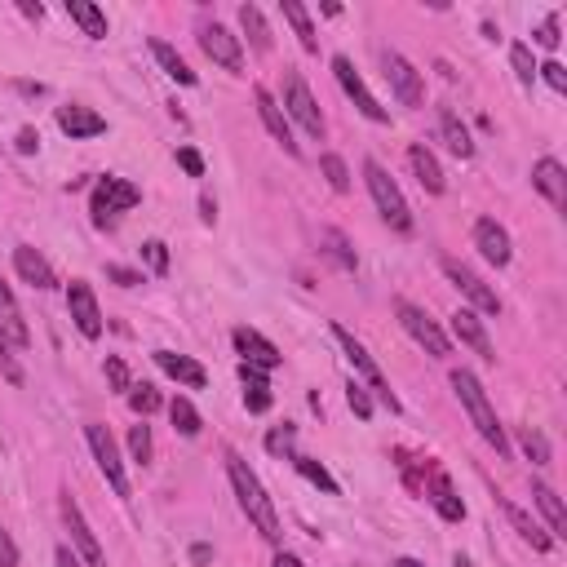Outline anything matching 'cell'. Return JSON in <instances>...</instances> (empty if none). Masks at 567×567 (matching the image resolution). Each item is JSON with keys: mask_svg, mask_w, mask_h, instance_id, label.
Here are the masks:
<instances>
[{"mask_svg": "<svg viewBox=\"0 0 567 567\" xmlns=\"http://www.w3.org/2000/svg\"><path fill=\"white\" fill-rule=\"evenodd\" d=\"M226 474H231V488H235V497H240V510L249 514V523H253V528L262 532L271 545H280V541H284L280 514H275V501L266 497L262 479H257V474L249 470V461L235 457V452H226Z\"/></svg>", "mask_w": 567, "mask_h": 567, "instance_id": "6da1fadb", "label": "cell"}, {"mask_svg": "<svg viewBox=\"0 0 567 567\" xmlns=\"http://www.w3.org/2000/svg\"><path fill=\"white\" fill-rule=\"evenodd\" d=\"M452 390H457L461 408L470 412L474 430L497 448V457H505V452H510V439H505V426L497 421V412H492V399H488V390H483V381L474 377L470 368H452Z\"/></svg>", "mask_w": 567, "mask_h": 567, "instance_id": "7a4b0ae2", "label": "cell"}, {"mask_svg": "<svg viewBox=\"0 0 567 567\" xmlns=\"http://www.w3.org/2000/svg\"><path fill=\"white\" fill-rule=\"evenodd\" d=\"M364 182H368V191H373V204H377L381 218H386V226H395V231L408 235L412 231V209H408L404 191L395 187V178H390L377 160H364Z\"/></svg>", "mask_w": 567, "mask_h": 567, "instance_id": "3957f363", "label": "cell"}, {"mask_svg": "<svg viewBox=\"0 0 567 567\" xmlns=\"http://www.w3.org/2000/svg\"><path fill=\"white\" fill-rule=\"evenodd\" d=\"M142 200V191L133 187V182H125V178H98V187H94V195H89V213H94V222L98 226H111L120 218V213H129L133 204Z\"/></svg>", "mask_w": 567, "mask_h": 567, "instance_id": "277c9868", "label": "cell"}, {"mask_svg": "<svg viewBox=\"0 0 567 567\" xmlns=\"http://www.w3.org/2000/svg\"><path fill=\"white\" fill-rule=\"evenodd\" d=\"M85 439H89V452H94L102 479L111 483V492H116V497H129V474H125V461H120V448H116V439H111V430L98 426V421H89Z\"/></svg>", "mask_w": 567, "mask_h": 567, "instance_id": "5b68a950", "label": "cell"}, {"mask_svg": "<svg viewBox=\"0 0 567 567\" xmlns=\"http://www.w3.org/2000/svg\"><path fill=\"white\" fill-rule=\"evenodd\" d=\"M395 315H399V324L408 328V337L417 346H426V355H435V359H448L452 355V342H448V333H443V328L435 324V319H430L426 311H421L417 302H404V297H399L395 302Z\"/></svg>", "mask_w": 567, "mask_h": 567, "instance_id": "8992f818", "label": "cell"}, {"mask_svg": "<svg viewBox=\"0 0 567 567\" xmlns=\"http://www.w3.org/2000/svg\"><path fill=\"white\" fill-rule=\"evenodd\" d=\"M439 266H443V275H448V280H452V288L470 297V311H474V315H501V297L492 293V288L483 284V280L470 271L466 262H457V257H443Z\"/></svg>", "mask_w": 567, "mask_h": 567, "instance_id": "52a82bcc", "label": "cell"}, {"mask_svg": "<svg viewBox=\"0 0 567 567\" xmlns=\"http://www.w3.org/2000/svg\"><path fill=\"white\" fill-rule=\"evenodd\" d=\"M284 116L297 120V125L311 133L315 142H324V116H319L311 89H306V80L297 76V71H288V76H284Z\"/></svg>", "mask_w": 567, "mask_h": 567, "instance_id": "ba28073f", "label": "cell"}, {"mask_svg": "<svg viewBox=\"0 0 567 567\" xmlns=\"http://www.w3.org/2000/svg\"><path fill=\"white\" fill-rule=\"evenodd\" d=\"M333 337H337V346L346 350V359H350V364H355V373L368 381V390H373V395L381 399V404H390V412H399V399L390 395V386H386V377H381V368L373 364V355H368V350L359 346V342H355V337L346 333L342 324H333Z\"/></svg>", "mask_w": 567, "mask_h": 567, "instance_id": "9c48e42d", "label": "cell"}, {"mask_svg": "<svg viewBox=\"0 0 567 567\" xmlns=\"http://www.w3.org/2000/svg\"><path fill=\"white\" fill-rule=\"evenodd\" d=\"M333 76H337V85H342V94H346V98L359 107V116H368V120H373V125H386V120H390V111L381 107V102H377L373 94H368V85H364V80H359V71H355V63H350L346 54H337V58H333Z\"/></svg>", "mask_w": 567, "mask_h": 567, "instance_id": "30bf717a", "label": "cell"}, {"mask_svg": "<svg viewBox=\"0 0 567 567\" xmlns=\"http://www.w3.org/2000/svg\"><path fill=\"white\" fill-rule=\"evenodd\" d=\"M200 49H204V54H209L218 67L235 71V76L244 71V49H240V36H231L222 23H204V27H200Z\"/></svg>", "mask_w": 567, "mask_h": 567, "instance_id": "8fae6325", "label": "cell"}, {"mask_svg": "<svg viewBox=\"0 0 567 567\" xmlns=\"http://www.w3.org/2000/svg\"><path fill=\"white\" fill-rule=\"evenodd\" d=\"M63 523H67V532H71V545L80 550V559H85L89 567H107V554H102L98 536H94V528L85 523L80 505L71 501V492H63Z\"/></svg>", "mask_w": 567, "mask_h": 567, "instance_id": "7c38bea8", "label": "cell"}, {"mask_svg": "<svg viewBox=\"0 0 567 567\" xmlns=\"http://www.w3.org/2000/svg\"><path fill=\"white\" fill-rule=\"evenodd\" d=\"M67 311H71V319H76L80 337L98 342V337H102V311H98L94 288H89L85 280H71V288H67Z\"/></svg>", "mask_w": 567, "mask_h": 567, "instance_id": "4fadbf2b", "label": "cell"}, {"mask_svg": "<svg viewBox=\"0 0 567 567\" xmlns=\"http://www.w3.org/2000/svg\"><path fill=\"white\" fill-rule=\"evenodd\" d=\"M381 67H386L390 89L399 94V102H404V107H421V102H426V85H421V71L412 67L404 54H386V58H381Z\"/></svg>", "mask_w": 567, "mask_h": 567, "instance_id": "5bb4252c", "label": "cell"}, {"mask_svg": "<svg viewBox=\"0 0 567 567\" xmlns=\"http://www.w3.org/2000/svg\"><path fill=\"white\" fill-rule=\"evenodd\" d=\"M253 102H257V116H262V125H266V133H271L275 142L288 151V156H297V142H293V125H288V116H284V107L275 102V94L271 89H262L257 85L253 89Z\"/></svg>", "mask_w": 567, "mask_h": 567, "instance_id": "9a60e30c", "label": "cell"}, {"mask_svg": "<svg viewBox=\"0 0 567 567\" xmlns=\"http://www.w3.org/2000/svg\"><path fill=\"white\" fill-rule=\"evenodd\" d=\"M532 187L554 204V209H567V169L554 156H541L532 164Z\"/></svg>", "mask_w": 567, "mask_h": 567, "instance_id": "2e32d148", "label": "cell"}, {"mask_svg": "<svg viewBox=\"0 0 567 567\" xmlns=\"http://www.w3.org/2000/svg\"><path fill=\"white\" fill-rule=\"evenodd\" d=\"M474 249H479L483 257H488L492 266H505L510 262V231H505L501 222H492V218H479L474 222Z\"/></svg>", "mask_w": 567, "mask_h": 567, "instance_id": "e0dca14e", "label": "cell"}, {"mask_svg": "<svg viewBox=\"0 0 567 567\" xmlns=\"http://www.w3.org/2000/svg\"><path fill=\"white\" fill-rule=\"evenodd\" d=\"M231 342L244 355V364H257V368H266V373H271V368H280V350H275V342H266L257 328H235Z\"/></svg>", "mask_w": 567, "mask_h": 567, "instance_id": "ac0fdd59", "label": "cell"}, {"mask_svg": "<svg viewBox=\"0 0 567 567\" xmlns=\"http://www.w3.org/2000/svg\"><path fill=\"white\" fill-rule=\"evenodd\" d=\"M58 129L67 133V138H98V133H107V120L98 116V111L89 107H58Z\"/></svg>", "mask_w": 567, "mask_h": 567, "instance_id": "d6986e66", "label": "cell"}, {"mask_svg": "<svg viewBox=\"0 0 567 567\" xmlns=\"http://www.w3.org/2000/svg\"><path fill=\"white\" fill-rule=\"evenodd\" d=\"M408 169H412V178H417L430 195H443V187H448V178H443L439 160L426 151V142H412V147H408Z\"/></svg>", "mask_w": 567, "mask_h": 567, "instance_id": "ffe728a7", "label": "cell"}, {"mask_svg": "<svg viewBox=\"0 0 567 567\" xmlns=\"http://www.w3.org/2000/svg\"><path fill=\"white\" fill-rule=\"evenodd\" d=\"M14 271L23 275V280L32 284V288H54V284H58L54 266H49L45 257L32 249V244H18V249H14Z\"/></svg>", "mask_w": 567, "mask_h": 567, "instance_id": "44dd1931", "label": "cell"}, {"mask_svg": "<svg viewBox=\"0 0 567 567\" xmlns=\"http://www.w3.org/2000/svg\"><path fill=\"white\" fill-rule=\"evenodd\" d=\"M0 337H5L9 346H27L32 342V333H27V319L18 311L14 293H9V284L0 280Z\"/></svg>", "mask_w": 567, "mask_h": 567, "instance_id": "7402d4cb", "label": "cell"}, {"mask_svg": "<svg viewBox=\"0 0 567 567\" xmlns=\"http://www.w3.org/2000/svg\"><path fill=\"white\" fill-rule=\"evenodd\" d=\"M426 497H430V505L439 510V519H448V523H461V519H466V505H461V497L452 492V483H448V474H443V470L430 474Z\"/></svg>", "mask_w": 567, "mask_h": 567, "instance_id": "603a6c76", "label": "cell"}, {"mask_svg": "<svg viewBox=\"0 0 567 567\" xmlns=\"http://www.w3.org/2000/svg\"><path fill=\"white\" fill-rule=\"evenodd\" d=\"M532 501L545 514V523H550V541H567V510H563L559 492L550 483H532Z\"/></svg>", "mask_w": 567, "mask_h": 567, "instance_id": "cb8c5ba5", "label": "cell"}, {"mask_svg": "<svg viewBox=\"0 0 567 567\" xmlns=\"http://www.w3.org/2000/svg\"><path fill=\"white\" fill-rule=\"evenodd\" d=\"M156 364L169 373L173 381H182L187 390H204V381H209V373H204L195 359H187V355H173V350H156Z\"/></svg>", "mask_w": 567, "mask_h": 567, "instance_id": "d4e9b609", "label": "cell"}, {"mask_svg": "<svg viewBox=\"0 0 567 567\" xmlns=\"http://www.w3.org/2000/svg\"><path fill=\"white\" fill-rule=\"evenodd\" d=\"M452 333L466 342L474 355H483V359H497V350H492V342H488V333H483V319L474 315V311H457L452 315Z\"/></svg>", "mask_w": 567, "mask_h": 567, "instance_id": "484cf974", "label": "cell"}, {"mask_svg": "<svg viewBox=\"0 0 567 567\" xmlns=\"http://www.w3.org/2000/svg\"><path fill=\"white\" fill-rule=\"evenodd\" d=\"M497 505L505 510V519L514 523V532H519V536L532 545L536 554H545V550H550V545H554V541H550V532H541V528H536V519H528V514H523V510H519V505H514L510 497H497Z\"/></svg>", "mask_w": 567, "mask_h": 567, "instance_id": "4316f807", "label": "cell"}, {"mask_svg": "<svg viewBox=\"0 0 567 567\" xmlns=\"http://www.w3.org/2000/svg\"><path fill=\"white\" fill-rule=\"evenodd\" d=\"M67 14H71V23H76L89 40H102V36H107V14H102L94 0H67Z\"/></svg>", "mask_w": 567, "mask_h": 567, "instance_id": "83f0119b", "label": "cell"}, {"mask_svg": "<svg viewBox=\"0 0 567 567\" xmlns=\"http://www.w3.org/2000/svg\"><path fill=\"white\" fill-rule=\"evenodd\" d=\"M439 133H443V142H448V151H452V156H461V160H470V156H474L470 129L457 120V111H448V107L439 111Z\"/></svg>", "mask_w": 567, "mask_h": 567, "instance_id": "f1b7e54d", "label": "cell"}, {"mask_svg": "<svg viewBox=\"0 0 567 567\" xmlns=\"http://www.w3.org/2000/svg\"><path fill=\"white\" fill-rule=\"evenodd\" d=\"M280 9H284V23L297 32V40H302V49H306V54H319L315 23H311V14H306V5H297V0H280Z\"/></svg>", "mask_w": 567, "mask_h": 567, "instance_id": "f546056e", "label": "cell"}, {"mask_svg": "<svg viewBox=\"0 0 567 567\" xmlns=\"http://www.w3.org/2000/svg\"><path fill=\"white\" fill-rule=\"evenodd\" d=\"M151 54H156V63L164 67V76H173L178 85H195V71L187 67V58H182L169 40H151Z\"/></svg>", "mask_w": 567, "mask_h": 567, "instance_id": "4dcf8cb0", "label": "cell"}, {"mask_svg": "<svg viewBox=\"0 0 567 567\" xmlns=\"http://www.w3.org/2000/svg\"><path fill=\"white\" fill-rule=\"evenodd\" d=\"M240 27H244V36H249V45L257 49V54H271V27H266L262 9L240 5Z\"/></svg>", "mask_w": 567, "mask_h": 567, "instance_id": "1f68e13d", "label": "cell"}, {"mask_svg": "<svg viewBox=\"0 0 567 567\" xmlns=\"http://www.w3.org/2000/svg\"><path fill=\"white\" fill-rule=\"evenodd\" d=\"M288 461H293L297 474H302L306 483H315L319 492H328V497H342V488H337V479H333V474H328L324 466H319L315 457H288Z\"/></svg>", "mask_w": 567, "mask_h": 567, "instance_id": "d6a6232c", "label": "cell"}, {"mask_svg": "<svg viewBox=\"0 0 567 567\" xmlns=\"http://www.w3.org/2000/svg\"><path fill=\"white\" fill-rule=\"evenodd\" d=\"M319 244H324V253L333 257L337 266H342V271H355V253H350V244H346V235L342 231H333V226H324V231H319Z\"/></svg>", "mask_w": 567, "mask_h": 567, "instance_id": "836d02e7", "label": "cell"}, {"mask_svg": "<svg viewBox=\"0 0 567 567\" xmlns=\"http://www.w3.org/2000/svg\"><path fill=\"white\" fill-rule=\"evenodd\" d=\"M169 417H173V430H178V435H187V439H195V435H200V426H204L200 412H195V404H191V399H182V395L169 404Z\"/></svg>", "mask_w": 567, "mask_h": 567, "instance_id": "e575fe53", "label": "cell"}, {"mask_svg": "<svg viewBox=\"0 0 567 567\" xmlns=\"http://www.w3.org/2000/svg\"><path fill=\"white\" fill-rule=\"evenodd\" d=\"M519 448L532 466H550V439H545L541 430H519Z\"/></svg>", "mask_w": 567, "mask_h": 567, "instance_id": "d590c367", "label": "cell"}, {"mask_svg": "<svg viewBox=\"0 0 567 567\" xmlns=\"http://www.w3.org/2000/svg\"><path fill=\"white\" fill-rule=\"evenodd\" d=\"M319 169H324V178H328V187H333L337 195H346L350 191V169H346V160L342 156H319Z\"/></svg>", "mask_w": 567, "mask_h": 567, "instance_id": "8d00e7d4", "label": "cell"}, {"mask_svg": "<svg viewBox=\"0 0 567 567\" xmlns=\"http://www.w3.org/2000/svg\"><path fill=\"white\" fill-rule=\"evenodd\" d=\"M129 408L138 412V417H151V412H160V390L156 386H129Z\"/></svg>", "mask_w": 567, "mask_h": 567, "instance_id": "74e56055", "label": "cell"}, {"mask_svg": "<svg viewBox=\"0 0 567 567\" xmlns=\"http://www.w3.org/2000/svg\"><path fill=\"white\" fill-rule=\"evenodd\" d=\"M293 443H297V426H275L271 435H266V452H271V457H293Z\"/></svg>", "mask_w": 567, "mask_h": 567, "instance_id": "f35d334b", "label": "cell"}, {"mask_svg": "<svg viewBox=\"0 0 567 567\" xmlns=\"http://www.w3.org/2000/svg\"><path fill=\"white\" fill-rule=\"evenodd\" d=\"M129 452H133V461H138V466H147V461H151L156 443H151V426H147V421L129 430Z\"/></svg>", "mask_w": 567, "mask_h": 567, "instance_id": "ab89813d", "label": "cell"}, {"mask_svg": "<svg viewBox=\"0 0 567 567\" xmlns=\"http://www.w3.org/2000/svg\"><path fill=\"white\" fill-rule=\"evenodd\" d=\"M346 404H350V412H355L359 421L373 417V395H368V386H359V381H350V386H346Z\"/></svg>", "mask_w": 567, "mask_h": 567, "instance_id": "60d3db41", "label": "cell"}, {"mask_svg": "<svg viewBox=\"0 0 567 567\" xmlns=\"http://www.w3.org/2000/svg\"><path fill=\"white\" fill-rule=\"evenodd\" d=\"M510 67H514V76H519L523 85H532V80H536V63H532L528 45H510Z\"/></svg>", "mask_w": 567, "mask_h": 567, "instance_id": "b9f144b4", "label": "cell"}, {"mask_svg": "<svg viewBox=\"0 0 567 567\" xmlns=\"http://www.w3.org/2000/svg\"><path fill=\"white\" fill-rule=\"evenodd\" d=\"M536 76H541L545 85L554 89V94H567V71H563V63H554V58H550V63L536 67Z\"/></svg>", "mask_w": 567, "mask_h": 567, "instance_id": "7bdbcfd3", "label": "cell"}, {"mask_svg": "<svg viewBox=\"0 0 567 567\" xmlns=\"http://www.w3.org/2000/svg\"><path fill=\"white\" fill-rule=\"evenodd\" d=\"M102 373H107L111 390H125V395H129V386H133V381H129V368H125V359H116V355H111L107 364H102Z\"/></svg>", "mask_w": 567, "mask_h": 567, "instance_id": "ee69618b", "label": "cell"}, {"mask_svg": "<svg viewBox=\"0 0 567 567\" xmlns=\"http://www.w3.org/2000/svg\"><path fill=\"white\" fill-rule=\"evenodd\" d=\"M559 14H550V18H545V23L541 27H536V45H541V49H559Z\"/></svg>", "mask_w": 567, "mask_h": 567, "instance_id": "f6af8a7d", "label": "cell"}, {"mask_svg": "<svg viewBox=\"0 0 567 567\" xmlns=\"http://www.w3.org/2000/svg\"><path fill=\"white\" fill-rule=\"evenodd\" d=\"M142 253H147V262H151V271H156V275L169 271V249H164L160 240H147V244H142Z\"/></svg>", "mask_w": 567, "mask_h": 567, "instance_id": "bcb514c9", "label": "cell"}, {"mask_svg": "<svg viewBox=\"0 0 567 567\" xmlns=\"http://www.w3.org/2000/svg\"><path fill=\"white\" fill-rule=\"evenodd\" d=\"M107 280H116L120 288H138V284H142V275H138V271H129V266H116V262H111V266H107Z\"/></svg>", "mask_w": 567, "mask_h": 567, "instance_id": "7dc6e473", "label": "cell"}, {"mask_svg": "<svg viewBox=\"0 0 567 567\" xmlns=\"http://www.w3.org/2000/svg\"><path fill=\"white\" fill-rule=\"evenodd\" d=\"M178 164L191 173V178H204V160H200V151H191V147H182L178 151Z\"/></svg>", "mask_w": 567, "mask_h": 567, "instance_id": "c3c4849f", "label": "cell"}, {"mask_svg": "<svg viewBox=\"0 0 567 567\" xmlns=\"http://www.w3.org/2000/svg\"><path fill=\"white\" fill-rule=\"evenodd\" d=\"M0 368H5V377L14 381V386H18V381H23V368L14 364V355H9V342H5V337H0Z\"/></svg>", "mask_w": 567, "mask_h": 567, "instance_id": "681fc988", "label": "cell"}, {"mask_svg": "<svg viewBox=\"0 0 567 567\" xmlns=\"http://www.w3.org/2000/svg\"><path fill=\"white\" fill-rule=\"evenodd\" d=\"M0 567H18V545L5 528H0Z\"/></svg>", "mask_w": 567, "mask_h": 567, "instance_id": "f907efd6", "label": "cell"}, {"mask_svg": "<svg viewBox=\"0 0 567 567\" xmlns=\"http://www.w3.org/2000/svg\"><path fill=\"white\" fill-rule=\"evenodd\" d=\"M18 151H23V156L40 151V133H36V129H18Z\"/></svg>", "mask_w": 567, "mask_h": 567, "instance_id": "816d5d0a", "label": "cell"}, {"mask_svg": "<svg viewBox=\"0 0 567 567\" xmlns=\"http://www.w3.org/2000/svg\"><path fill=\"white\" fill-rule=\"evenodd\" d=\"M200 218L209 222V226L218 222V204H213V195H200Z\"/></svg>", "mask_w": 567, "mask_h": 567, "instance_id": "f5cc1de1", "label": "cell"}, {"mask_svg": "<svg viewBox=\"0 0 567 567\" xmlns=\"http://www.w3.org/2000/svg\"><path fill=\"white\" fill-rule=\"evenodd\" d=\"M58 567H80V559L67 550V545H58Z\"/></svg>", "mask_w": 567, "mask_h": 567, "instance_id": "db71d44e", "label": "cell"}, {"mask_svg": "<svg viewBox=\"0 0 567 567\" xmlns=\"http://www.w3.org/2000/svg\"><path fill=\"white\" fill-rule=\"evenodd\" d=\"M271 567H306L302 559H297V554H275V563Z\"/></svg>", "mask_w": 567, "mask_h": 567, "instance_id": "11a10c76", "label": "cell"}, {"mask_svg": "<svg viewBox=\"0 0 567 567\" xmlns=\"http://www.w3.org/2000/svg\"><path fill=\"white\" fill-rule=\"evenodd\" d=\"M209 554H213L209 545H195V550H191V559H195V563H209Z\"/></svg>", "mask_w": 567, "mask_h": 567, "instance_id": "9f6ffc18", "label": "cell"}, {"mask_svg": "<svg viewBox=\"0 0 567 567\" xmlns=\"http://www.w3.org/2000/svg\"><path fill=\"white\" fill-rule=\"evenodd\" d=\"M18 9H23L27 18H40V14H45V9H40V5H32V0H23V5H18Z\"/></svg>", "mask_w": 567, "mask_h": 567, "instance_id": "6f0895ef", "label": "cell"}, {"mask_svg": "<svg viewBox=\"0 0 567 567\" xmlns=\"http://www.w3.org/2000/svg\"><path fill=\"white\" fill-rule=\"evenodd\" d=\"M390 567H426V563H417V559H395Z\"/></svg>", "mask_w": 567, "mask_h": 567, "instance_id": "680465c9", "label": "cell"}, {"mask_svg": "<svg viewBox=\"0 0 567 567\" xmlns=\"http://www.w3.org/2000/svg\"><path fill=\"white\" fill-rule=\"evenodd\" d=\"M452 567H474V559H466V554H457V559H452Z\"/></svg>", "mask_w": 567, "mask_h": 567, "instance_id": "91938a15", "label": "cell"}]
</instances>
